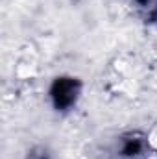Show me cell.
Segmentation results:
<instances>
[{
  "label": "cell",
  "mask_w": 157,
  "mask_h": 159,
  "mask_svg": "<svg viewBox=\"0 0 157 159\" xmlns=\"http://www.w3.org/2000/svg\"><path fill=\"white\" fill-rule=\"evenodd\" d=\"M79 89V81L72 78H57L52 83V89H50V94H52V100H54V106L57 109H65L69 106L74 104L76 100V94H78Z\"/></svg>",
  "instance_id": "1"
},
{
  "label": "cell",
  "mask_w": 157,
  "mask_h": 159,
  "mask_svg": "<svg viewBox=\"0 0 157 159\" xmlns=\"http://www.w3.org/2000/svg\"><path fill=\"white\" fill-rule=\"evenodd\" d=\"M139 150H141V141L139 139H129V141H126V144L122 148V154L124 156H135V154H139Z\"/></svg>",
  "instance_id": "2"
},
{
  "label": "cell",
  "mask_w": 157,
  "mask_h": 159,
  "mask_svg": "<svg viewBox=\"0 0 157 159\" xmlns=\"http://www.w3.org/2000/svg\"><path fill=\"white\" fill-rule=\"evenodd\" d=\"M39 159H46V157H44V156H43V157H39Z\"/></svg>",
  "instance_id": "3"
}]
</instances>
